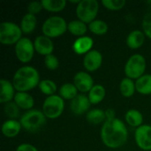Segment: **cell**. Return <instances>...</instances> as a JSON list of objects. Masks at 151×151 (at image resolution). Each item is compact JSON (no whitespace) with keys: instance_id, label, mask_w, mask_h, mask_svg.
I'll return each mask as SVG.
<instances>
[{"instance_id":"6da1fadb","label":"cell","mask_w":151,"mask_h":151,"mask_svg":"<svg viewBox=\"0 0 151 151\" xmlns=\"http://www.w3.org/2000/svg\"><path fill=\"white\" fill-rule=\"evenodd\" d=\"M101 139L107 148L119 149L122 147L128 139L126 124L117 118L105 120L101 128Z\"/></svg>"},{"instance_id":"7a4b0ae2","label":"cell","mask_w":151,"mask_h":151,"mask_svg":"<svg viewBox=\"0 0 151 151\" xmlns=\"http://www.w3.org/2000/svg\"><path fill=\"white\" fill-rule=\"evenodd\" d=\"M12 82L18 92H27L39 86L40 74L33 66H21L15 72Z\"/></svg>"},{"instance_id":"3957f363","label":"cell","mask_w":151,"mask_h":151,"mask_svg":"<svg viewBox=\"0 0 151 151\" xmlns=\"http://www.w3.org/2000/svg\"><path fill=\"white\" fill-rule=\"evenodd\" d=\"M46 119L42 111L32 109L22 114L19 122L22 128L28 132H36L45 125Z\"/></svg>"},{"instance_id":"277c9868","label":"cell","mask_w":151,"mask_h":151,"mask_svg":"<svg viewBox=\"0 0 151 151\" xmlns=\"http://www.w3.org/2000/svg\"><path fill=\"white\" fill-rule=\"evenodd\" d=\"M65 19L60 16H51L48 18L42 24V31L43 35L49 38H56L63 35L67 31Z\"/></svg>"},{"instance_id":"5b68a950","label":"cell","mask_w":151,"mask_h":151,"mask_svg":"<svg viewBox=\"0 0 151 151\" xmlns=\"http://www.w3.org/2000/svg\"><path fill=\"white\" fill-rule=\"evenodd\" d=\"M147 64L146 59L142 54H134L127 61L124 72L127 78L132 80H138L144 75Z\"/></svg>"},{"instance_id":"8992f818","label":"cell","mask_w":151,"mask_h":151,"mask_svg":"<svg viewBox=\"0 0 151 151\" xmlns=\"http://www.w3.org/2000/svg\"><path fill=\"white\" fill-rule=\"evenodd\" d=\"M19 26L11 21H4L0 24V42L3 45L16 44L22 37Z\"/></svg>"},{"instance_id":"52a82bcc","label":"cell","mask_w":151,"mask_h":151,"mask_svg":"<svg viewBox=\"0 0 151 151\" xmlns=\"http://www.w3.org/2000/svg\"><path fill=\"white\" fill-rule=\"evenodd\" d=\"M99 11V3L96 0H81L76 7L78 19L86 24L94 21Z\"/></svg>"},{"instance_id":"ba28073f","label":"cell","mask_w":151,"mask_h":151,"mask_svg":"<svg viewBox=\"0 0 151 151\" xmlns=\"http://www.w3.org/2000/svg\"><path fill=\"white\" fill-rule=\"evenodd\" d=\"M65 110V101L58 95L48 96L42 104V112L47 119H55L62 115Z\"/></svg>"},{"instance_id":"9c48e42d","label":"cell","mask_w":151,"mask_h":151,"mask_svg":"<svg viewBox=\"0 0 151 151\" xmlns=\"http://www.w3.org/2000/svg\"><path fill=\"white\" fill-rule=\"evenodd\" d=\"M35 45L27 37H22L15 44V54L21 63H28L32 60L35 54Z\"/></svg>"},{"instance_id":"30bf717a","label":"cell","mask_w":151,"mask_h":151,"mask_svg":"<svg viewBox=\"0 0 151 151\" xmlns=\"http://www.w3.org/2000/svg\"><path fill=\"white\" fill-rule=\"evenodd\" d=\"M134 139L137 146L142 150H151V126L142 125L136 128Z\"/></svg>"},{"instance_id":"8fae6325","label":"cell","mask_w":151,"mask_h":151,"mask_svg":"<svg viewBox=\"0 0 151 151\" xmlns=\"http://www.w3.org/2000/svg\"><path fill=\"white\" fill-rule=\"evenodd\" d=\"M91 103L88 97L83 94L78 95L70 103V110L76 116H81L84 113H88L90 108Z\"/></svg>"},{"instance_id":"7c38bea8","label":"cell","mask_w":151,"mask_h":151,"mask_svg":"<svg viewBox=\"0 0 151 151\" xmlns=\"http://www.w3.org/2000/svg\"><path fill=\"white\" fill-rule=\"evenodd\" d=\"M103 64V55L96 50H92L87 53L83 58V66L88 72L97 71Z\"/></svg>"},{"instance_id":"4fadbf2b","label":"cell","mask_w":151,"mask_h":151,"mask_svg":"<svg viewBox=\"0 0 151 151\" xmlns=\"http://www.w3.org/2000/svg\"><path fill=\"white\" fill-rule=\"evenodd\" d=\"M73 84L81 93L89 92L94 85V80L87 72H78L73 77Z\"/></svg>"},{"instance_id":"5bb4252c","label":"cell","mask_w":151,"mask_h":151,"mask_svg":"<svg viewBox=\"0 0 151 151\" xmlns=\"http://www.w3.org/2000/svg\"><path fill=\"white\" fill-rule=\"evenodd\" d=\"M34 45L35 51L45 57L52 54L54 50V43L52 40L45 35H38L34 41Z\"/></svg>"},{"instance_id":"9a60e30c","label":"cell","mask_w":151,"mask_h":151,"mask_svg":"<svg viewBox=\"0 0 151 151\" xmlns=\"http://www.w3.org/2000/svg\"><path fill=\"white\" fill-rule=\"evenodd\" d=\"M94 45V40L90 36H81L78 37L73 44V51L78 55H83L88 53L90 50H92Z\"/></svg>"},{"instance_id":"2e32d148","label":"cell","mask_w":151,"mask_h":151,"mask_svg":"<svg viewBox=\"0 0 151 151\" xmlns=\"http://www.w3.org/2000/svg\"><path fill=\"white\" fill-rule=\"evenodd\" d=\"M0 86H1V92H0V103L1 104H7L10 102H12L15 96V88L13 87L12 82L2 79L0 81Z\"/></svg>"},{"instance_id":"e0dca14e","label":"cell","mask_w":151,"mask_h":151,"mask_svg":"<svg viewBox=\"0 0 151 151\" xmlns=\"http://www.w3.org/2000/svg\"><path fill=\"white\" fill-rule=\"evenodd\" d=\"M21 128L22 127L19 121L16 119H8L2 125V133L7 138H13L19 134Z\"/></svg>"},{"instance_id":"ac0fdd59","label":"cell","mask_w":151,"mask_h":151,"mask_svg":"<svg viewBox=\"0 0 151 151\" xmlns=\"http://www.w3.org/2000/svg\"><path fill=\"white\" fill-rule=\"evenodd\" d=\"M13 100L21 110L29 111L32 110L35 105V100L33 96L27 92H17Z\"/></svg>"},{"instance_id":"d6986e66","label":"cell","mask_w":151,"mask_h":151,"mask_svg":"<svg viewBox=\"0 0 151 151\" xmlns=\"http://www.w3.org/2000/svg\"><path fill=\"white\" fill-rule=\"evenodd\" d=\"M145 34L141 30H134L127 37V45L132 50L141 48L145 42Z\"/></svg>"},{"instance_id":"ffe728a7","label":"cell","mask_w":151,"mask_h":151,"mask_svg":"<svg viewBox=\"0 0 151 151\" xmlns=\"http://www.w3.org/2000/svg\"><path fill=\"white\" fill-rule=\"evenodd\" d=\"M88 27L87 26V24L80 19L72 20L67 25V31H69L72 35L78 37L84 36L85 34L88 32Z\"/></svg>"},{"instance_id":"44dd1931","label":"cell","mask_w":151,"mask_h":151,"mask_svg":"<svg viewBox=\"0 0 151 151\" xmlns=\"http://www.w3.org/2000/svg\"><path fill=\"white\" fill-rule=\"evenodd\" d=\"M37 19L35 15L27 13L25 14L20 21V28L22 33L24 34H31L36 27Z\"/></svg>"},{"instance_id":"7402d4cb","label":"cell","mask_w":151,"mask_h":151,"mask_svg":"<svg viewBox=\"0 0 151 151\" xmlns=\"http://www.w3.org/2000/svg\"><path fill=\"white\" fill-rule=\"evenodd\" d=\"M105 96H106L105 88L101 84H96L88 92V97L91 104H98L104 99Z\"/></svg>"},{"instance_id":"603a6c76","label":"cell","mask_w":151,"mask_h":151,"mask_svg":"<svg viewBox=\"0 0 151 151\" xmlns=\"http://www.w3.org/2000/svg\"><path fill=\"white\" fill-rule=\"evenodd\" d=\"M125 119L126 122L132 127H136L138 128L139 127L142 126L143 122V116L141 111L138 110L131 109L127 111L125 115Z\"/></svg>"},{"instance_id":"cb8c5ba5","label":"cell","mask_w":151,"mask_h":151,"mask_svg":"<svg viewBox=\"0 0 151 151\" xmlns=\"http://www.w3.org/2000/svg\"><path fill=\"white\" fill-rule=\"evenodd\" d=\"M136 91L142 95H151V74H144L135 81Z\"/></svg>"},{"instance_id":"d4e9b609","label":"cell","mask_w":151,"mask_h":151,"mask_svg":"<svg viewBox=\"0 0 151 151\" xmlns=\"http://www.w3.org/2000/svg\"><path fill=\"white\" fill-rule=\"evenodd\" d=\"M86 119L91 125L104 124L106 120L105 111L102 109H92L86 114Z\"/></svg>"},{"instance_id":"484cf974","label":"cell","mask_w":151,"mask_h":151,"mask_svg":"<svg viewBox=\"0 0 151 151\" xmlns=\"http://www.w3.org/2000/svg\"><path fill=\"white\" fill-rule=\"evenodd\" d=\"M119 90L121 95L124 97H131L134 95L136 88H135V82L134 80L129 79L127 77L124 78L119 84Z\"/></svg>"},{"instance_id":"4316f807","label":"cell","mask_w":151,"mask_h":151,"mask_svg":"<svg viewBox=\"0 0 151 151\" xmlns=\"http://www.w3.org/2000/svg\"><path fill=\"white\" fill-rule=\"evenodd\" d=\"M78 89L73 83H65L59 88V96L64 100H73L78 96Z\"/></svg>"},{"instance_id":"83f0119b","label":"cell","mask_w":151,"mask_h":151,"mask_svg":"<svg viewBox=\"0 0 151 151\" xmlns=\"http://www.w3.org/2000/svg\"><path fill=\"white\" fill-rule=\"evenodd\" d=\"M43 9L50 12H59L66 6L65 0H42Z\"/></svg>"},{"instance_id":"f1b7e54d","label":"cell","mask_w":151,"mask_h":151,"mask_svg":"<svg viewBox=\"0 0 151 151\" xmlns=\"http://www.w3.org/2000/svg\"><path fill=\"white\" fill-rule=\"evenodd\" d=\"M108 25L102 19H95L88 24V30L96 35H104L108 32Z\"/></svg>"},{"instance_id":"f546056e","label":"cell","mask_w":151,"mask_h":151,"mask_svg":"<svg viewBox=\"0 0 151 151\" xmlns=\"http://www.w3.org/2000/svg\"><path fill=\"white\" fill-rule=\"evenodd\" d=\"M39 89L41 92L48 96L55 95L57 92V84L51 80H42L39 83Z\"/></svg>"},{"instance_id":"4dcf8cb0","label":"cell","mask_w":151,"mask_h":151,"mask_svg":"<svg viewBox=\"0 0 151 151\" xmlns=\"http://www.w3.org/2000/svg\"><path fill=\"white\" fill-rule=\"evenodd\" d=\"M4 112L9 118V119H16L19 117L20 109L14 102H10L4 104Z\"/></svg>"},{"instance_id":"1f68e13d","label":"cell","mask_w":151,"mask_h":151,"mask_svg":"<svg viewBox=\"0 0 151 151\" xmlns=\"http://www.w3.org/2000/svg\"><path fill=\"white\" fill-rule=\"evenodd\" d=\"M127 2L125 0H103L102 4L110 11H119L124 8Z\"/></svg>"},{"instance_id":"d6a6232c","label":"cell","mask_w":151,"mask_h":151,"mask_svg":"<svg viewBox=\"0 0 151 151\" xmlns=\"http://www.w3.org/2000/svg\"><path fill=\"white\" fill-rule=\"evenodd\" d=\"M44 65H45L47 69H49L50 71H54V70H57L58 68L59 61L55 55L50 54V55H48L44 58Z\"/></svg>"},{"instance_id":"836d02e7","label":"cell","mask_w":151,"mask_h":151,"mask_svg":"<svg viewBox=\"0 0 151 151\" xmlns=\"http://www.w3.org/2000/svg\"><path fill=\"white\" fill-rule=\"evenodd\" d=\"M142 27L145 35L151 39V12L144 15L142 21Z\"/></svg>"},{"instance_id":"e575fe53","label":"cell","mask_w":151,"mask_h":151,"mask_svg":"<svg viewBox=\"0 0 151 151\" xmlns=\"http://www.w3.org/2000/svg\"><path fill=\"white\" fill-rule=\"evenodd\" d=\"M42 9H43L42 2L40 1H34L31 2L28 5H27V13L33 14V15H36L37 13H39Z\"/></svg>"},{"instance_id":"d590c367","label":"cell","mask_w":151,"mask_h":151,"mask_svg":"<svg viewBox=\"0 0 151 151\" xmlns=\"http://www.w3.org/2000/svg\"><path fill=\"white\" fill-rule=\"evenodd\" d=\"M16 151H38V150L32 144L22 143L17 147Z\"/></svg>"},{"instance_id":"8d00e7d4","label":"cell","mask_w":151,"mask_h":151,"mask_svg":"<svg viewBox=\"0 0 151 151\" xmlns=\"http://www.w3.org/2000/svg\"><path fill=\"white\" fill-rule=\"evenodd\" d=\"M105 116H106V120L115 119V118H116L115 111H114L113 109H107V110L105 111Z\"/></svg>"}]
</instances>
